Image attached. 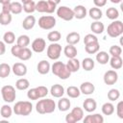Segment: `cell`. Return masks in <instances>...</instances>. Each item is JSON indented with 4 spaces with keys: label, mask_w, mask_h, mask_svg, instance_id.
Returning <instances> with one entry per match:
<instances>
[{
    "label": "cell",
    "mask_w": 123,
    "mask_h": 123,
    "mask_svg": "<svg viewBox=\"0 0 123 123\" xmlns=\"http://www.w3.org/2000/svg\"><path fill=\"white\" fill-rule=\"evenodd\" d=\"M70 106H71L70 100L65 98V97H61V99L58 102V108H59L60 111H68Z\"/></svg>",
    "instance_id": "cb8c5ba5"
},
{
    "label": "cell",
    "mask_w": 123,
    "mask_h": 123,
    "mask_svg": "<svg viewBox=\"0 0 123 123\" xmlns=\"http://www.w3.org/2000/svg\"><path fill=\"white\" fill-rule=\"evenodd\" d=\"M11 3V0H0V4L4 5V4H9Z\"/></svg>",
    "instance_id": "11a10c76"
},
{
    "label": "cell",
    "mask_w": 123,
    "mask_h": 123,
    "mask_svg": "<svg viewBox=\"0 0 123 123\" xmlns=\"http://www.w3.org/2000/svg\"><path fill=\"white\" fill-rule=\"evenodd\" d=\"M1 95L6 103H12L16 98L15 88L12 86L7 85L1 88Z\"/></svg>",
    "instance_id": "5b68a950"
},
{
    "label": "cell",
    "mask_w": 123,
    "mask_h": 123,
    "mask_svg": "<svg viewBox=\"0 0 123 123\" xmlns=\"http://www.w3.org/2000/svg\"><path fill=\"white\" fill-rule=\"evenodd\" d=\"M62 38V34L59 31H51L47 35V39L51 42H58Z\"/></svg>",
    "instance_id": "60d3db41"
},
{
    "label": "cell",
    "mask_w": 123,
    "mask_h": 123,
    "mask_svg": "<svg viewBox=\"0 0 123 123\" xmlns=\"http://www.w3.org/2000/svg\"><path fill=\"white\" fill-rule=\"evenodd\" d=\"M12 113V109L9 105H3L0 110V114L3 118H10Z\"/></svg>",
    "instance_id": "ab89813d"
},
{
    "label": "cell",
    "mask_w": 123,
    "mask_h": 123,
    "mask_svg": "<svg viewBox=\"0 0 123 123\" xmlns=\"http://www.w3.org/2000/svg\"><path fill=\"white\" fill-rule=\"evenodd\" d=\"M83 108L87 112H93L97 108V103L93 98H86L83 103Z\"/></svg>",
    "instance_id": "2e32d148"
},
{
    "label": "cell",
    "mask_w": 123,
    "mask_h": 123,
    "mask_svg": "<svg viewBox=\"0 0 123 123\" xmlns=\"http://www.w3.org/2000/svg\"><path fill=\"white\" fill-rule=\"evenodd\" d=\"M33 111V105L29 101H18L14 104L12 111L17 115L27 116Z\"/></svg>",
    "instance_id": "3957f363"
},
{
    "label": "cell",
    "mask_w": 123,
    "mask_h": 123,
    "mask_svg": "<svg viewBox=\"0 0 123 123\" xmlns=\"http://www.w3.org/2000/svg\"><path fill=\"white\" fill-rule=\"evenodd\" d=\"M65 65H66L67 69H68L71 73H73V72H77V71L80 69V66H81L80 62H79L76 58L69 59L68 62H67V63H66Z\"/></svg>",
    "instance_id": "ffe728a7"
},
{
    "label": "cell",
    "mask_w": 123,
    "mask_h": 123,
    "mask_svg": "<svg viewBox=\"0 0 123 123\" xmlns=\"http://www.w3.org/2000/svg\"><path fill=\"white\" fill-rule=\"evenodd\" d=\"M47 1H49L50 3H52V4H54V5H58L60 2H61V0H47Z\"/></svg>",
    "instance_id": "db71d44e"
},
{
    "label": "cell",
    "mask_w": 123,
    "mask_h": 123,
    "mask_svg": "<svg viewBox=\"0 0 123 123\" xmlns=\"http://www.w3.org/2000/svg\"><path fill=\"white\" fill-rule=\"evenodd\" d=\"M31 47H32V50L36 53H41L45 50L46 48V42L44 40V38L42 37H37L36 38L32 44H31Z\"/></svg>",
    "instance_id": "7c38bea8"
},
{
    "label": "cell",
    "mask_w": 123,
    "mask_h": 123,
    "mask_svg": "<svg viewBox=\"0 0 123 123\" xmlns=\"http://www.w3.org/2000/svg\"><path fill=\"white\" fill-rule=\"evenodd\" d=\"M57 15L62 18L64 21H70L74 18V12L73 10L66 7V6H61L57 10Z\"/></svg>",
    "instance_id": "30bf717a"
},
{
    "label": "cell",
    "mask_w": 123,
    "mask_h": 123,
    "mask_svg": "<svg viewBox=\"0 0 123 123\" xmlns=\"http://www.w3.org/2000/svg\"><path fill=\"white\" fill-rule=\"evenodd\" d=\"M30 86V82L26 78H20L15 83V87L18 90H26Z\"/></svg>",
    "instance_id": "d6a6232c"
},
{
    "label": "cell",
    "mask_w": 123,
    "mask_h": 123,
    "mask_svg": "<svg viewBox=\"0 0 123 123\" xmlns=\"http://www.w3.org/2000/svg\"><path fill=\"white\" fill-rule=\"evenodd\" d=\"M27 97L30 100H37V99H40L39 98L38 91H37V87H34V88L29 89L28 92H27Z\"/></svg>",
    "instance_id": "f6af8a7d"
},
{
    "label": "cell",
    "mask_w": 123,
    "mask_h": 123,
    "mask_svg": "<svg viewBox=\"0 0 123 123\" xmlns=\"http://www.w3.org/2000/svg\"><path fill=\"white\" fill-rule=\"evenodd\" d=\"M103 80H104V83L108 86L114 85L118 80V74L115 70H108L105 72Z\"/></svg>",
    "instance_id": "8fae6325"
},
{
    "label": "cell",
    "mask_w": 123,
    "mask_h": 123,
    "mask_svg": "<svg viewBox=\"0 0 123 123\" xmlns=\"http://www.w3.org/2000/svg\"><path fill=\"white\" fill-rule=\"evenodd\" d=\"M79 89H80L81 93H83V94H85V95H90V94H92V93L94 92L95 86H94V85H93L92 83H90V82H84V83L81 84Z\"/></svg>",
    "instance_id": "5bb4252c"
},
{
    "label": "cell",
    "mask_w": 123,
    "mask_h": 123,
    "mask_svg": "<svg viewBox=\"0 0 123 123\" xmlns=\"http://www.w3.org/2000/svg\"><path fill=\"white\" fill-rule=\"evenodd\" d=\"M122 0H111V3H114V4H118V3H120Z\"/></svg>",
    "instance_id": "9f6ffc18"
},
{
    "label": "cell",
    "mask_w": 123,
    "mask_h": 123,
    "mask_svg": "<svg viewBox=\"0 0 123 123\" xmlns=\"http://www.w3.org/2000/svg\"><path fill=\"white\" fill-rule=\"evenodd\" d=\"M47 57L50 60L56 61L60 58L61 53H62V46L61 44L57 42H52L48 47H47Z\"/></svg>",
    "instance_id": "9c48e42d"
},
{
    "label": "cell",
    "mask_w": 123,
    "mask_h": 123,
    "mask_svg": "<svg viewBox=\"0 0 123 123\" xmlns=\"http://www.w3.org/2000/svg\"><path fill=\"white\" fill-rule=\"evenodd\" d=\"M66 93L70 98H78L81 95V91H80L79 87L74 86H68L66 89Z\"/></svg>",
    "instance_id": "d590c367"
},
{
    "label": "cell",
    "mask_w": 123,
    "mask_h": 123,
    "mask_svg": "<svg viewBox=\"0 0 123 123\" xmlns=\"http://www.w3.org/2000/svg\"><path fill=\"white\" fill-rule=\"evenodd\" d=\"M5 52H6V44L4 41L0 40V56L4 55Z\"/></svg>",
    "instance_id": "816d5d0a"
},
{
    "label": "cell",
    "mask_w": 123,
    "mask_h": 123,
    "mask_svg": "<svg viewBox=\"0 0 123 123\" xmlns=\"http://www.w3.org/2000/svg\"><path fill=\"white\" fill-rule=\"evenodd\" d=\"M106 15L109 19H111V20H115L116 18H118L119 16V12L116 8H113V7H111L109 8L107 11H106Z\"/></svg>",
    "instance_id": "74e56055"
},
{
    "label": "cell",
    "mask_w": 123,
    "mask_h": 123,
    "mask_svg": "<svg viewBox=\"0 0 123 123\" xmlns=\"http://www.w3.org/2000/svg\"><path fill=\"white\" fill-rule=\"evenodd\" d=\"M120 97V91L116 88H111L108 92V99L110 101H115Z\"/></svg>",
    "instance_id": "ee69618b"
},
{
    "label": "cell",
    "mask_w": 123,
    "mask_h": 123,
    "mask_svg": "<svg viewBox=\"0 0 123 123\" xmlns=\"http://www.w3.org/2000/svg\"><path fill=\"white\" fill-rule=\"evenodd\" d=\"M107 1L108 0H93V3L95 5V7L101 8V7H104L107 4Z\"/></svg>",
    "instance_id": "f907efd6"
},
{
    "label": "cell",
    "mask_w": 123,
    "mask_h": 123,
    "mask_svg": "<svg viewBox=\"0 0 123 123\" xmlns=\"http://www.w3.org/2000/svg\"><path fill=\"white\" fill-rule=\"evenodd\" d=\"M84 117V111L80 107H75L68 114L65 116V121L67 123H75L81 121Z\"/></svg>",
    "instance_id": "8992f818"
},
{
    "label": "cell",
    "mask_w": 123,
    "mask_h": 123,
    "mask_svg": "<svg viewBox=\"0 0 123 123\" xmlns=\"http://www.w3.org/2000/svg\"><path fill=\"white\" fill-rule=\"evenodd\" d=\"M116 114L120 119H123V101H119L116 106Z\"/></svg>",
    "instance_id": "c3c4849f"
},
{
    "label": "cell",
    "mask_w": 123,
    "mask_h": 123,
    "mask_svg": "<svg viewBox=\"0 0 123 123\" xmlns=\"http://www.w3.org/2000/svg\"><path fill=\"white\" fill-rule=\"evenodd\" d=\"M88 15L93 19V20H99L102 18L103 16V12L102 11L97 8V7H93V8H90L89 11H88Z\"/></svg>",
    "instance_id": "f546056e"
},
{
    "label": "cell",
    "mask_w": 123,
    "mask_h": 123,
    "mask_svg": "<svg viewBox=\"0 0 123 123\" xmlns=\"http://www.w3.org/2000/svg\"><path fill=\"white\" fill-rule=\"evenodd\" d=\"M16 44L20 47H27L30 44V37L27 35H21L16 39Z\"/></svg>",
    "instance_id": "f35d334b"
},
{
    "label": "cell",
    "mask_w": 123,
    "mask_h": 123,
    "mask_svg": "<svg viewBox=\"0 0 123 123\" xmlns=\"http://www.w3.org/2000/svg\"><path fill=\"white\" fill-rule=\"evenodd\" d=\"M30 1H32V0H21V2L24 4V3H27V2H30Z\"/></svg>",
    "instance_id": "6f0895ef"
},
{
    "label": "cell",
    "mask_w": 123,
    "mask_h": 123,
    "mask_svg": "<svg viewBox=\"0 0 123 123\" xmlns=\"http://www.w3.org/2000/svg\"><path fill=\"white\" fill-rule=\"evenodd\" d=\"M84 123H103L104 122V117L100 113H92L86 115L83 119Z\"/></svg>",
    "instance_id": "9a60e30c"
},
{
    "label": "cell",
    "mask_w": 123,
    "mask_h": 123,
    "mask_svg": "<svg viewBox=\"0 0 123 123\" xmlns=\"http://www.w3.org/2000/svg\"><path fill=\"white\" fill-rule=\"evenodd\" d=\"M99 49H100V46L98 41L90 42L85 45V50L87 54H96L99 51Z\"/></svg>",
    "instance_id": "484cf974"
},
{
    "label": "cell",
    "mask_w": 123,
    "mask_h": 123,
    "mask_svg": "<svg viewBox=\"0 0 123 123\" xmlns=\"http://www.w3.org/2000/svg\"><path fill=\"white\" fill-rule=\"evenodd\" d=\"M96 61L100 64H107L110 61V55L106 51H98L96 54Z\"/></svg>",
    "instance_id": "4316f807"
},
{
    "label": "cell",
    "mask_w": 123,
    "mask_h": 123,
    "mask_svg": "<svg viewBox=\"0 0 123 123\" xmlns=\"http://www.w3.org/2000/svg\"><path fill=\"white\" fill-rule=\"evenodd\" d=\"M107 34L111 37H117L123 34V23L120 20H114L107 28Z\"/></svg>",
    "instance_id": "277c9868"
},
{
    "label": "cell",
    "mask_w": 123,
    "mask_h": 123,
    "mask_svg": "<svg viewBox=\"0 0 123 123\" xmlns=\"http://www.w3.org/2000/svg\"><path fill=\"white\" fill-rule=\"evenodd\" d=\"M109 53L111 55V56H121V53H122V49L120 46L118 45H112L110 47L109 49Z\"/></svg>",
    "instance_id": "bcb514c9"
},
{
    "label": "cell",
    "mask_w": 123,
    "mask_h": 123,
    "mask_svg": "<svg viewBox=\"0 0 123 123\" xmlns=\"http://www.w3.org/2000/svg\"><path fill=\"white\" fill-rule=\"evenodd\" d=\"M95 62L91 58H85L82 62V67L86 70V71H90L94 68Z\"/></svg>",
    "instance_id": "836d02e7"
},
{
    "label": "cell",
    "mask_w": 123,
    "mask_h": 123,
    "mask_svg": "<svg viewBox=\"0 0 123 123\" xmlns=\"http://www.w3.org/2000/svg\"><path fill=\"white\" fill-rule=\"evenodd\" d=\"M3 41L6 43V44H12L14 41H15V36L12 32L11 31H8L4 34L3 36Z\"/></svg>",
    "instance_id": "b9f144b4"
},
{
    "label": "cell",
    "mask_w": 123,
    "mask_h": 123,
    "mask_svg": "<svg viewBox=\"0 0 123 123\" xmlns=\"http://www.w3.org/2000/svg\"><path fill=\"white\" fill-rule=\"evenodd\" d=\"M50 93L53 97H56V98H61L62 97V95L64 94V88L62 85H59V84H56L54 86H51L50 88Z\"/></svg>",
    "instance_id": "d6986e66"
},
{
    "label": "cell",
    "mask_w": 123,
    "mask_h": 123,
    "mask_svg": "<svg viewBox=\"0 0 123 123\" xmlns=\"http://www.w3.org/2000/svg\"><path fill=\"white\" fill-rule=\"evenodd\" d=\"M12 70L13 74L18 77H23L27 74V66L22 62H15L12 65Z\"/></svg>",
    "instance_id": "4fadbf2b"
},
{
    "label": "cell",
    "mask_w": 123,
    "mask_h": 123,
    "mask_svg": "<svg viewBox=\"0 0 123 123\" xmlns=\"http://www.w3.org/2000/svg\"><path fill=\"white\" fill-rule=\"evenodd\" d=\"M22 6H23V11L27 13H32L36 11V3L33 0L27 3H24Z\"/></svg>",
    "instance_id": "7bdbcfd3"
},
{
    "label": "cell",
    "mask_w": 123,
    "mask_h": 123,
    "mask_svg": "<svg viewBox=\"0 0 123 123\" xmlns=\"http://www.w3.org/2000/svg\"><path fill=\"white\" fill-rule=\"evenodd\" d=\"M12 20V16L11 12H0V24L3 26L9 25Z\"/></svg>",
    "instance_id": "4dcf8cb0"
},
{
    "label": "cell",
    "mask_w": 123,
    "mask_h": 123,
    "mask_svg": "<svg viewBox=\"0 0 123 123\" xmlns=\"http://www.w3.org/2000/svg\"><path fill=\"white\" fill-rule=\"evenodd\" d=\"M80 34L77 33V32H71L69 33L67 36H66V42L67 44H72V45H75L77 44L79 41H80Z\"/></svg>",
    "instance_id": "d4e9b609"
},
{
    "label": "cell",
    "mask_w": 123,
    "mask_h": 123,
    "mask_svg": "<svg viewBox=\"0 0 123 123\" xmlns=\"http://www.w3.org/2000/svg\"><path fill=\"white\" fill-rule=\"evenodd\" d=\"M73 12H74V17H76L77 19H83L86 16L87 11L86 9L85 6L83 5H77L74 9H73Z\"/></svg>",
    "instance_id": "e0dca14e"
},
{
    "label": "cell",
    "mask_w": 123,
    "mask_h": 123,
    "mask_svg": "<svg viewBox=\"0 0 123 123\" xmlns=\"http://www.w3.org/2000/svg\"><path fill=\"white\" fill-rule=\"evenodd\" d=\"M94 41H98V38L93 34H87L84 37V43H85V45L87 44V43H90V42H94Z\"/></svg>",
    "instance_id": "7dc6e473"
},
{
    "label": "cell",
    "mask_w": 123,
    "mask_h": 123,
    "mask_svg": "<svg viewBox=\"0 0 123 123\" xmlns=\"http://www.w3.org/2000/svg\"><path fill=\"white\" fill-rule=\"evenodd\" d=\"M63 53H64L65 57H67L68 59H73V58H76L78 52H77V48L74 45L67 44L63 49Z\"/></svg>",
    "instance_id": "603a6c76"
},
{
    "label": "cell",
    "mask_w": 123,
    "mask_h": 123,
    "mask_svg": "<svg viewBox=\"0 0 123 123\" xmlns=\"http://www.w3.org/2000/svg\"><path fill=\"white\" fill-rule=\"evenodd\" d=\"M36 24V17L34 15H28L26 16L22 21V27L25 30H31L34 28Z\"/></svg>",
    "instance_id": "44dd1931"
},
{
    "label": "cell",
    "mask_w": 123,
    "mask_h": 123,
    "mask_svg": "<svg viewBox=\"0 0 123 123\" xmlns=\"http://www.w3.org/2000/svg\"><path fill=\"white\" fill-rule=\"evenodd\" d=\"M37 72L41 75H45L47 74L50 69H51V65L49 63V62L45 61V60H42L40 61L38 63H37Z\"/></svg>",
    "instance_id": "ac0fdd59"
},
{
    "label": "cell",
    "mask_w": 123,
    "mask_h": 123,
    "mask_svg": "<svg viewBox=\"0 0 123 123\" xmlns=\"http://www.w3.org/2000/svg\"><path fill=\"white\" fill-rule=\"evenodd\" d=\"M32 56H33L32 51L28 47H22L20 52H19V54H18V56H17V58L19 60H21V61H28V60H30L32 58Z\"/></svg>",
    "instance_id": "f1b7e54d"
},
{
    "label": "cell",
    "mask_w": 123,
    "mask_h": 123,
    "mask_svg": "<svg viewBox=\"0 0 123 123\" xmlns=\"http://www.w3.org/2000/svg\"><path fill=\"white\" fill-rule=\"evenodd\" d=\"M10 11H11V13L12 14H19L23 11V6L19 2H11Z\"/></svg>",
    "instance_id": "1f68e13d"
},
{
    "label": "cell",
    "mask_w": 123,
    "mask_h": 123,
    "mask_svg": "<svg viewBox=\"0 0 123 123\" xmlns=\"http://www.w3.org/2000/svg\"><path fill=\"white\" fill-rule=\"evenodd\" d=\"M51 70L54 75L58 76L62 80H66L71 75V72L67 69L66 65L62 62H55L51 66Z\"/></svg>",
    "instance_id": "7a4b0ae2"
},
{
    "label": "cell",
    "mask_w": 123,
    "mask_h": 123,
    "mask_svg": "<svg viewBox=\"0 0 123 123\" xmlns=\"http://www.w3.org/2000/svg\"><path fill=\"white\" fill-rule=\"evenodd\" d=\"M38 26L43 30H51L56 26V18L52 15H43L38 19Z\"/></svg>",
    "instance_id": "ba28073f"
},
{
    "label": "cell",
    "mask_w": 123,
    "mask_h": 123,
    "mask_svg": "<svg viewBox=\"0 0 123 123\" xmlns=\"http://www.w3.org/2000/svg\"><path fill=\"white\" fill-rule=\"evenodd\" d=\"M110 64L113 69H120L122 67L123 62H122V58L121 56H111V58L110 59Z\"/></svg>",
    "instance_id": "83f0119b"
},
{
    "label": "cell",
    "mask_w": 123,
    "mask_h": 123,
    "mask_svg": "<svg viewBox=\"0 0 123 123\" xmlns=\"http://www.w3.org/2000/svg\"><path fill=\"white\" fill-rule=\"evenodd\" d=\"M57 6L50 3L46 0H40L37 3H36V11L38 12H46V13H52L55 12Z\"/></svg>",
    "instance_id": "52a82bcc"
},
{
    "label": "cell",
    "mask_w": 123,
    "mask_h": 123,
    "mask_svg": "<svg viewBox=\"0 0 123 123\" xmlns=\"http://www.w3.org/2000/svg\"><path fill=\"white\" fill-rule=\"evenodd\" d=\"M21 48H22V47H20V46H19V45H17V44L13 45V46L12 47V49H11V52H12V56L17 58V56H18V54H19V52H20Z\"/></svg>",
    "instance_id": "681fc988"
},
{
    "label": "cell",
    "mask_w": 123,
    "mask_h": 123,
    "mask_svg": "<svg viewBox=\"0 0 123 123\" xmlns=\"http://www.w3.org/2000/svg\"><path fill=\"white\" fill-rule=\"evenodd\" d=\"M56 110V103L52 99L39 100L36 105V111L40 114L52 113Z\"/></svg>",
    "instance_id": "6da1fadb"
},
{
    "label": "cell",
    "mask_w": 123,
    "mask_h": 123,
    "mask_svg": "<svg viewBox=\"0 0 123 123\" xmlns=\"http://www.w3.org/2000/svg\"><path fill=\"white\" fill-rule=\"evenodd\" d=\"M1 12H11V11H10V3H9V4H4V5H2Z\"/></svg>",
    "instance_id": "f5cc1de1"
},
{
    "label": "cell",
    "mask_w": 123,
    "mask_h": 123,
    "mask_svg": "<svg viewBox=\"0 0 123 123\" xmlns=\"http://www.w3.org/2000/svg\"><path fill=\"white\" fill-rule=\"evenodd\" d=\"M101 110H102L103 114H105V115H111L114 112V106L112 105V103L107 102V103L103 104Z\"/></svg>",
    "instance_id": "e575fe53"
},
{
    "label": "cell",
    "mask_w": 123,
    "mask_h": 123,
    "mask_svg": "<svg viewBox=\"0 0 123 123\" xmlns=\"http://www.w3.org/2000/svg\"><path fill=\"white\" fill-rule=\"evenodd\" d=\"M11 66L8 63H0V78H7L11 73Z\"/></svg>",
    "instance_id": "8d00e7d4"
},
{
    "label": "cell",
    "mask_w": 123,
    "mask_h": 123,
    "mask_svg": "<svg viewBox=\"0 0 123 123\" xmlns=\"http://www.w3.org/2000/svg\"><path fill=\"white\" fill-rule=\"evenodd\" d=\"M90 30L92 31L93 34L100 35V34H102V33L104 32V30H105V26H104V24H103L101 21H99V20H95L94 22L91 23V25H90Z\"/></svg>",
    "instance_id": "7402d4cb"
}]
</instances>
